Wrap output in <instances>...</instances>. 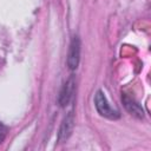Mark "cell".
<instances>
[{
	"instance_id": "4",
	"label": "cell",
	"mask_w": 151,
	"mask_h": 151,
	"mask_svg": "<svg viewBox=\"0 0 151 151\" xmlns=\"http://www.w3.org/2000/svg\"><path fill=\"white\" fill-rule=\"evenodd\" d=\"M122 100H123V104L125 106V109L134 117L137 118H143L144 117V111L142 109V106L131 97H129L127 94H123L122 96Z\"/></svg>"
},
{
	"instance_id": "5",
	"label": "cell",
	"mask_w": 151,
	"mask_h": 151,
	"mask_svg": "<svg viewBox=\"0 0 151 151\" xmlns=\"http://www.w3.org/2000/svg\"><path fill=\"white\" fill-rule=\"evenodd\" d=\"M72 126H73V114L72 112H70V114L64 119L60 130H59V140H65L67 139V137L71 134L72 131Z\"/></svg>"
},
{
	"instance_id": "2",
	"label": "cell",
	"mask_w": 151,
	"mask_h": 151,
	"mask_svg": "<svg viewBox=\"0 0 151 151\" xmlns=\"http://www.w3.org/2000/svg\"><path fill=\"white\" fill-rule=\"evenodd\" d=\"M79 58H80V40L77 35H74L70 44L68 54H67V66L70 70H76L78 67Z\"/></svg>"
},
{
	"instance_id": "6",
	"label": "cell",
	"mask_w": 151,
	"mask_h": 151,
	"mask_svg": "<svg viewBox=\"0 0 151 151\" xmlns=\"http://www.w3.org/2000/svg\"><path fill=\"white\" fill-rule=\"evenodd\" d=\"M6 132H7L6 126L0 122V143L4 140V138H5V136H6Z\"/></svg>"
},
{
	"instance_id": "3",
	"label": "cell",
	"mask_w": 151,
	"mask_h": 151,
	"mask_svg": "<svg viewBox=\"0 0 151 151\" xmlns=\"http://www.w3.org/2000/svg\"><path fill=\"white\" fill-rule=\"evenodd\" d=\"M74 85H76V83H74L73 77L68 78V80L64 84V86L61 87V90L59 92V97H58V103L60 106L64 107L71 101L73 93H74Z\"/></svg>"
},
{
	"instance_id": "1",
	"label": "cell",
	"mask_w": 151,
	"mask_h": 151,
	"mask_svg": "<svg viewBox=\"0 0 151 151\" xmlns=\"http://www.w3.org/2000/svg\"><path fill=\"white\" fill-rule=\"evenodd\" d=\"M94 105H96V109H97L98 113H99L100 116L105 117V118H109V119H117V118H119V116H120V113H119L117 110H113V109L110 106V104H109L106 97L104 96V93H103L101 91H98V92L96 93V96H94Z\"/></svg>"
}]
</instances>
